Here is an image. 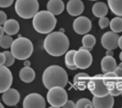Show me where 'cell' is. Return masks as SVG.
I'll list each match as a JSON object with an SVG mask.
<instances>
[{"label": "cell", "mask_w": 122, "mask_h": 108, "mask_svg": "<svg viewBox=\"0 0 122 108\" xmlns=\"http://www.w3.org/2000/svg\"><path fill=\"white\" fill-rule=\"evenodd\" d=\"M92 12L98 18H102L107 15L108 7L103 2H97L92 7Z\"/></svg>", "instance_id": "44dd1931"}, {"label": "cell", "mask_w": 122, "mask_h": 108, "mask_svg": "<svg viewBox=\"0 0 122 108\" xmlns=\"http://www.w3.org/2000/svg\"><path fill=\"white\" fill-rule=\"evenodd\" d=\"M20 99V93L16 89L10 88L7 91L3 92L2 95V101L5 103V105L9 107H14L17 105Z\"/></svg>", "instance_id": "4fadbf2b"}, {"label": "cell", "mask_w": 122, "mask_h": 108, "mask_svg": "<svg viewBox=\"0 0 122 108\" xmlns=\"http://www.w3.org/2000/svg\"><path fill=\"white\" fill-rule=\"evenodd\" d=\"M107 3L113 14L122 17V0H107Z\"/></svg>", "instance_id": "603a6c76"}, {"label": "cell", "mask_w": 122, "mask_h": 108, "mask_svg": "<svg viewBox=\"0 0 122 108\" xmlns=\"http://www.w3.org/2000/svg\"><path fill=\"white\" fill-rule=\"evenodd\" d=\"M68 77L66 71L60 66L51 65L46 68L42 74V83L47 89L56 86L65 87Z\"/></svg>", "instance_id": "7a4b0ae2"}, {"label": "cell", "mask_w": 122, "mask_h": 108, "mask_svg": "<svg viewBox=\"0 0 122 108\" xmlns=\"http://www.w3.org/2000/svg\"><path fill=\"white\" fill-rule=\"evenodd\" d=\"M114 72H115V73L117 74L118 80H120V81H122V69H121V68H120L119 67L117 66V68H116Z\"/></svg>", "instance_id": "e575fe53"}, {"label": "cell", "mask_w": 122, "mask_h": 108, "mask_svg": "<svg viewBox=\"0 0 122 108\" xmlns=\"http://www.w3.org/2000/svg\"><path fill=\"white\" fill-rule=\"evenodd\" d=\"M14 0H0V7L1 8H6L8 7L13 3Z\"/></svg>", "instance_id": "1f68e13d"}, {"label": "cell", "mask_w": 122, "mask_h": 108, "mask_svg": "<svg viewBox=\"0 0 122 108\" xmlns=\"http://www.w3.org/2000/svg\"><path fill=\"white\" fill-rule=\"evenodd\" d=\"M13 76L11 71L5 65L0 67V93L7 91L12 85Z\"/></svg>", "instance_id": "30bf717a"}, {"label": "cell", "mask_w": 122, "mask_h": 108, "mask_svg": "<svg viewBox=\"0 0 122 108\" xmlns=\"http://www.w3.org/2000/svg\"><path fill=\"white\" fill-rule=\"evenodd\" d=\"M7 20V16L6 15V13L4 11H0V24H1V25H4V23Z\"/></svg>", "instance_id": "d6a6232c"}, {"label": "cell", "mask_w": 122, "mask_h": 108, "mask_svg": "<svg viewBox=\"0 0 122 108\" xmlns=\"http://www.w3.org/2000/svg\"><path fill=\"white\" fill-rule=\"evenodd\" d=\"M13 42H14V40L11 38V36H10L8 34L3 35L0 38V46L3 49H8L11 46Z\"/></svg>", "instance_id": "4316f807"}, {"label": "cell", "mask_w": 122, "mask_h": 108, "mask_svg": "<svg viewBox=\"0 0 122 108\" xmlns=\"http://www.w3.org/2000/svg\"><path fill=\"white\" fill-rule=\"evenodd\" d=\"M45 50L50 55L59 57L67 53L69 47V40L64 33L53 32L49 33L43 42Z\"/></svg>", "instance_id": "6da1fadb"}, {"label": "cell", "mask_w": 122, "mask_h": 108, "mask_svg": "<svg viewBox=\"0 0 122 108\" xmlns=\"http://www.w3.org/2000/svg\"><path fill=\"white\" fill-rule=\"evenodd\" d=\"M103 75H96L90 78L88 84V89L95 97H104L109 93L107 86L105 85L103 79Z\"/></svg>", "instance_id": "52a82bcc"}, {"label": "cell", "mask_w": 122, "mask_h": 108, "mask_svg": "<svg viewBox=\"0 0 122 108\" xmlns=\"http://www.w3.org/2000/svg\"><path fill=\"white\" fill-rule=\"evenodd\" d=\"M5 62H6V55L4 54V53L2 52L0 54V64L1 65H4Z\"/></svg>", "instance_id": "d590c367"}, {"label": "cell", "mask_w": 122, "mask_h": 108, "mask_svg": "<svg viewBox=\"0 0 122 108\" xmlns=\"http://www.w3.org/2000/svg\"><path fill=\"white\" fill-rule=\"evenodd\" d=\"M3 27L5 30V33L10 36L15 35L16 33H18L20 30V25L18 21L14 19L7 20L3 25Z\"/></svg>", "instance_id": "d6986e66"}, {"label": "cell", "mask_w": 122, "mask_h": 108, "mask_svg": "<svg viewBox=\"0 0 122 108\" xmlns=\"http://www.w3.org/2000/svg\"><path fill=\"white\" fill-rule=\"evenodd\" d=\"M110 28L114 33L122 32V18L121 16L115 17L110 21Z\"/></svg>", "instance_id": "cb8c5ba5"}, {"label": "cell", "mask_w": 122, "mask_h": 108, "mask_svg": "<svg viewBox=\"0 0 122 108\" xmlns=\"http://www.w3.org/2000/svg\"><path fill=\"white\" fill-rule=\"evenodd\" d=\"M90 76L86 73L81 72L74 76L73 78V85L76 89L79 90H84L87 88L88 84L90 80Z\"/></svg>", "instance_id": "2e32d148"}, {"label": "cell", "mask_w": 122, "mask_h": 108, "mask_svg": "<svg viewBox=\"0 0 122 108\" xmlns=\"http://www.w3.org/2000/svg\"><path fill=\"white\" fill-rule=\"evenodd\" d=\"M103 82L105 83V85L107 86L112 85V84L116 83L118 80L117 74L115 73V72H105L103 76Z\"/></svg>", "instance_id": "484cf974"}, {"label": "cell", "mask_w": 122, "mask_h": 108, "mask_svg": "<svg viewBox=\"0 0 122 108\" xmlns=\"http://www.w3.org/2000/svg\"><path fill=\"white\" fill-rule=\"evenodd\" d=\"M16 14L23 19H31L38 12V0H16L15 3Z\"/></svg>", "instance_id": "5b68a950"}, {"label": "cell", "mask_w": 122, "mask_h": 108, "mask_svg": "<svg viewBox=\"0 0 122 108\" xmlns=\"http://www.w3.org/2000/svg\"><path fill=\"white\" fill-rule=\"evenodd\" d=\"M24 108H45L46 101L41 94L33 93H29L23 101Z\"/></svg>", "instance_id": "9c48e42d"}, {"label": "cell", "mask_w": 122, "mask_h": 108, "mask_svg": "<svg viewBox=\"0 0 122 108\" xmlns=\"http://www.w3.org/2000/svg\"><path fill=\"white\" fill-rule=\"evenodd\" d=\"M90 1H97V0H90Z\"/></svg>", "instance_id": "f6af8a7d"}, {"label": "cell", "mask_w": 122, "mask_h": 108, "mask_svg": "<svg viewBox=\"0 0 122 108\" xmlns=\"http://www.w3.org/2000/svg\"><path fill=\"white\" fill-rule=\"evenodd\" d=\"M47 11L53 15H60L64 10V3L62 0H49L46 5Z\"/></svg>", "instance_id": "e0dca14e"}, {"label": "cell", "mask_w": 122, "mask_h": 108, "mask_svg": "<svg viewBox=\"0 0 122 108\" xmlns=\"http://www.w3.org/2000/svg\"><path fill=\"white\" fill-rule=\"evenodd\" d=\"M99 27L102 29H106L107 27H108L110 25V20H109V19L107 18L106 16L102 17V18H99Z\"/></svg>", "instance_id": "4dcf8cb0"}, {"label": "cell", "mask_w": 122, "mask_h": 108, "mask_svg": "<svg viewBox=\"0 0 122 108\" xmlns=\"http://www.w3.org/2000/svg\"><path fill=\"white\" fill-rule=\"evenodd\" d=\"M0 105H1V106H0V107H1V108H3V104H0Z\"/></svg>", "instance_id": "ee69618b"}, {"label": "cell", "mask_w": 122, "mask_h": 108, "mask_svg": "<svg viewBox=\"0 0 122 108\" xmlns=\"http://www.w3.org/2000/svg\"><path fill=\"white\" fill-rule=\"evenodd\" d=\"M24 66L25 67H30L31 66V63L29 60H25L24 61Z\"/></svg>", "instance_id": "ab89813d"}, {"label": "cell", "mask_w": 122, "mask_h": 108, "mask_svg": "<svg viewBox=\"0 0 122 108\" xmlns=\"http://www.w3.org/2000/svg\"><path fill=\"white\" fill-rule=\"evenodd\" d=\"M3 53H4V54L6 55V62H5L4 65L6 67L11 66L15 63V56L13 55L11 51H5Z\"/></svg>", "instance_id": "f546056e"}, {"label": "cell", "mask_w": 122, "mask_h": 108, "mask_svg": "<svg viewBox=\"0 0 122 108\" xmlns=\"http://www.w3.org/2000/svg\"><path fill=\"white\" fill-rule=\"evenodd\" d=\"M118 67H119L120 68H121V69H122V62L119 64V65H118Z\"/></svg>", "instance_id": "7bdbcfd3"}, {"label": "cell", "mask_w": 122, "mask_h": 108, "mask_svg": "<svg viewBox=\"0 0 122 108\" xmlns=\"http://www.w3.org/2000/svg\"><path fill=\"white\" fill-rule=\"evenodd\" d=\"M57 20L48 11H38L33 18V29L41 34H49L56 28Z\"/></svg>", "instance_id": "3957f363"}, {"label": "cell", "mask_w": 122, "mask_h": 108, "mask_svg": "<svg viewBox=\"0 0 122 108\" xmlns=\"http://www.w3.org/2000/svg\"><path fill=\"white\" fill-rule=\"evenodd\" d=\"M93 62V57L90 51L86 50H79L74 56V64L79 69H86L90 68Z\"/></svg>", "instance_id": "ba28073f"}, {"label": "cell", "mask_w": 122, "mask_h": 108, "mask_svg": "<svg viewBox=\"0 0 122 108\" xmlns=\"http://www.w3.org/2000/svg\"><path fill=\"white\" fill-rule=\"evenodd\" d=\"M60 32L64 33V32H65V30H64V29H60Z\"/></svg>", "instance_id": "b9f144b4"}, {"label": "cell", "mask_w": 122, "mask_h": 108, "mask_svg": "<svg viewBox=\"0 0 122 108\" xmlns=\"http://www.w3.org/2000/svg\"><path fill=\"white\" fill-rule=\"evenodd\" d=\"M92 103L94 108H112L114 106V98L113 96L110 93L104 97L94 96Z\"/></svg>", "instance_id": "5bb4252c"}, {"label": "cell", "mask_w": 122, "mask_h": 108, "mask_svg": "<svg viewBox=\"0 0 122 108\" xmlns=\"http://www.w3.org/2000/svg\"><path fill=\"white\" fill-rule=\"evenodd\" d=\"M67 11L72 16H79L84 11V4L81 0H69L67 3Z\"/></svg>", "instance_id": "9a60e30c"}, {"label": "cell", "mask_w": 122, "mask_h": 108, "mask_svg": "<svg viewBox=\"0 0 122 108\" xmlns=\"http://www.w3.org/2000/svg\"><path fill=\"white\" fill-rule=\"evenodd\" d=\"M118 46L120 47V49L122 50V36L119 38V42H118Z\"/></svg>", "instance_id": "74e56055"}, {"label": "cell", "mask_w": 122, "mask_h": 108, "mask_svg": "<svg viewBox=\"0 0 122 108\" xmlns=\"http://www.w3.org/2000/svg\"><path fill=\"white\" fill-rule=\"evenodd\" d=\"M20 79L25 83H30L35 79V72L30 67H24L20 71Z\"/></svg>", "instance_id": "ffe728a7"}, {"label": "cell", "mask_w": 122, "mask_h": 108, "mask_svg": "<svg viewBox=\"0 0 122 108\" xmlns=\"http://www.w3.org/2000/svg\"><path fill=\"white\" fill-rule=\"evenodd\" d=\"M76 50H72L69 51H67L65 54V65L66 67H68L70 65H74V56L76 54Z\"/></svg>", "instance_id": "f1b7e54d"}, {"label": "cell", "mask_w": 122, "mask_h": 108, "mask_svg": "<svg viewBox=\"0 0 122 108\" xmlns=\"http://www.w3.org/2000/svg\"><path fill=\"white\" fill-rule=\"evenodd\" d=\"M120 59H121V61L122 62V51L121 52V54H120Z\"/></svg>", "instance_id": "60d3db41"}, {"label": "cell", "mask_w": 122, "mask_h": 108, "mask_svg": "<svg viewBox=\"0 0 122 108\" xmlns=\"http://www.w3.org/2000/svg\"><path fill=\"white\" fill-rule=\"evenodd\" d=\"M73 30L79 35H86L91 30L92 23L86 16L77 17L72 24Z\"/></svg>", "instance_id": "8fae6325"}, {"label": "cell", "mask_w": 122, "mask_h": 108, "mask_svg": "<svg viewBox=\"0 0 122 108\" xmlns=\"http://www.w3.org/2000/svg\"><path fill=\"white\" fill-rule=\"evenodd\" d=\"M120 36L118 33H114L112 31L105 33L101 38V44L106 50H115L118 46Z\"/></svg>", "instance_id": "7c38bea8"}, {"label": "cell", "mask_w": 122, "mask_h": 108, "mask_svg": "<svg viewBox=\"0 0 122 108\" xmlns=\"http://www.w3.org/2000/svg\"><path fill=\"white\" fill-rule=\"evenodd\" d=\"M11 51L18 60H25L32 55L33 45L29 38H17L11 46Z\"/></svg>", "instance_id": "277c9868"}, {"label": "cell", "mask_w": 122, "mask_h": 108, "mask_svg": "<svg viewBox=\"0 0 122 108\" xmlns=\"http://www.w3.org/2000/svg\"><path fill=\"white\" fill-rule=\"evenodd\" d=\"M108 90H109V93L112 95L113 97H117V96L121 95L122 92V81L117 80L116 83L108 86Z\"/></svg>", "instance_id": "d4e9b609"}, {"label": "cell", "mask_w": 122, "mask_h": 108, "mask_svg": "<svg viewBox=\"0 0 122 108\" xmlns=\"http://www.w3.org/2000/svg\"><path fill=\"white\" fill-rule=\"evenodd\" d=\"M64 108H76V104L73 103L71 100H67V102L65 103L64 106H63Z\"/></svg>", "instance_id": "836d02e7"}, {"label": "cell", "mask_w": 122, "mask_h": 108, "mask_svg": "<svg viewBox=\"0 0 122 108\" xmlns=\"http://www.w3.org/2000/svg\"><path fill=\"white\" fill-rule=\"evenodd\" d=\"M46 99L51 107L60 108L63 107L68 100V93L64 87L56 86L48 89Z\"/></svg>", "instance_id": "8992f818"}, {"label": "cell", "mask_w": 122, "mask_h": 108, "mask_svg": "<svg viewBox=\"0 0 122 108\" xmlns=\"http://www.w3.org/2000/svg\"><path fill=\"white\" fill-rule=\"evenodd\" d=\"M82 46L79 50H86L91 51L93 50V47L96 43V39L94 36L91 34H86L81 39Z\"/></svg>", "instance_id": "7402d4cb"}, {"label": "cell", "mask_w": 122, "mask_h": 108, "mask_svg": "<svg viewBox=\"0 0 122 108\" xmlns=\"http://www.w3.org/2000/svg\"><path fill=\"white\" fill-rule=\"evenodd\" d=\"M94 105L88 98H81L76 102V108H93Z\"/></svg>", "instance_id": "83f0119b"}, {"label": "cell", "mask_w": 122, "mask_h": 108, "mask_svg": "<svg viewBox=\"0 0 122 108\" xmlns=\"http://www.w3.org/2000/svg\"><path fill=\"white\" fill-rule=\"evenodd\" d=\"M106 55L107 56H113L114 53L112 51V50H107V52H106Z\"/></svg>", "instance_id": "8d00e7d4"}, {"label": "cell", "mask_w": 122, "mask_h": 108, "mask_svg": "<svg viewBox=\"0 0 122 108\" xmlns=\"http://www.w3.org/2000/svg\"><path fill=\"white\" fill-rule=\"evenodd\" d=\"M4 33H5V30H4V29H3V25H2V26L0 27V36L3 37V35H4Z\"/></svg>", "instance_id": "f35d334b"}, {"label": "cell", "mask_w": 122, "mask_h": 108, "mask_svg": "<svg viewBox=\"0 0 122 108\" xmlns=\"http://www.w3.org/2000/svg\"><path fill=\"white\" fill-rule=\"evenodd\" d=\"M121 96H122V92H121Z\"/></svg>", "instance_id": "bcb514c9"}, {"label": "cell", "mask_w": 122, "mask_h": 108, "mask_svg": "<svg viewBox=\"0 0 122 108\" xmlns=\"http://www.w3.org/2000/svg\"><path fill=\"white\" fill-rule=\"evenodd\" d=\"M117 67V64L113 56L106 55L101 60V69L103 72H114Z\"/></svg>", "instance_id": "ac0fdd59"}]
</instances>
